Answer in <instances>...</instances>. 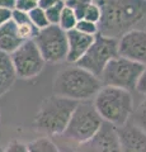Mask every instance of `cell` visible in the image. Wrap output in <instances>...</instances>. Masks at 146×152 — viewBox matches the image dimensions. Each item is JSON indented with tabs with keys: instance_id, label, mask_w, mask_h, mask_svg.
I'll use <instances>...</instances> for the list:
<instances>
[{
	"instance_id": "1",
	"label": "cell",
	"mask_w": 146,
	"mask_h": 152,
	"mask_svg": "<svg viewBox=\"0 0 146 152\" xmlns=\"http://www.w3.org/2000/svg\"><path fill=\"white\" fill-rule=\"evenodd\" d=\"M101 8L99 33L118 39L125 33L146 26V1L144 0H94Z\"/></svg>"
},
{
	"instance_id": "2",
	"label": "cell",
	"mask_w": 146,
	"mask_h": 152,
	"mask_svg": "<svg viewBox=\"0 0 146 152\" xmlns=\"http://www.w3.org/2000/svg\"><path fill=\"white\" fill-rule=\"evenodd\" d=\"M102 86L99 77L78 65L70 64V66L61 69L55 75L52 90L57 96L84 102L95 96Z\"/></svg>"
},
{
	"instance_id": "3",
	"label": "cell",
	"mask_w": 146,
	"mask_h": 152,
	"mask_svg": "<svg viewBox=\"0 0 146 152\" xmlns=\"http://www.w3.org/2000/svg\"><path fill=\"white\" fill-rule=\"evenodd\" d=\"M78 103L79 102L57 96L55 94L52 96L46 98L41 103L34 117V129L46 137L61 136L66 129Z\"/></svg>"
},
{
	"instance_id": "4",
	"label": "cell",
	"mask_w": 146,
	"mask_h": 152,
	"mask_svg": "<svg viewBox=\"0 0 146 152\" xmlns=\"http://www.w3.org/2000/svg\"><path fill=\"white\" fill-rule=\"evenodd\" d=\"M94 107L103 122L121 127L134 115V98L128 90L103 85L94 96Z\"/></svg>"
},
{
	"instance_id": "5",
	"label": "cell",
	"mask_w": 146,
	"mask_h": 152,
	"mask_svg": "<svg viewBox=\"0 0 146 152\" xmlns=\"http://www.w3.org/2000/svg\"><path fill=\"white\" fill-rule=\"evenodd\" d=\"M102 124L103 119L97 112L94 104L90 100L79 102L61 137L79 146L93 138Z\"/></svg>"
},
{
	"instance_id": "6",
	"label": "cell",
	"mask_w": 146,
	"mask_h": 152,
	"mask_svg": "<svg viewBox=\"0 0 146 152\" xmlns=\"http://www.w3.org/2000/svg\"><path fill=\"white\" fill-rule=\"evenodd\" d=\"M118 55V39L113 37H108L104 34H98L94 37L92 46L89 47L87 53L84 55L78 65L80 67L85 69L89 72L101 77L103 70L107 64Z\"/></svg>"
},
{
	"instance_id": "7",
	"label": "cell",
	"mask_w": 146,
	"mask_h": 152,
	"mask_svg": "<svg viewBox=\"0 0 146 152\" xmlns=\"http://www.w3.org/2000/svg\"><path fill=\"white\" fill-rule=\"evenodd\" d=\"M142 69L144 65L134 62L122 56H117L107 64L99 79L103 85L132 91L136 88Z\"/></svg>"
},
{
	"instance_id": "8",
	"label": "cell",
	"mask_w": 146,
	"mask_h": 152,
	"mask_svg": "<svg viewBox=\"0 0 146 152\" xmlns=\"http://www.w3.org/2000/svg\"><path fill=\"white\" fill-rule=\"evenodd\" d=\"M9 57L17 79H34L45 69L46 62L33 39L23 42Z\"/></svg>"
},
{
	"instance_id": "9",
	"label": "cell",
	"mask_w": 146,
	"mask_h": 152,
	"mask_svg": "<svg viewBox=\"0 0 146 152\" xmlns=\"http://www.w3.org/2000/svg\"><path fill=\"white\" fill-rule=\"evenodd\" d=\"M34 43L38 47L45 62L60 64L66 61L67 56V36L59 26L50 24L38 31L34 37Z\"/></svg>"
},
{
	"instance_id": "10",
	"label": "cell",
	"mask_w": 146,
	"mask_h": 152,
	"mask_svg": "<svg viewBox=\"0 0 146 152\" xmlns=\"http://www.w3.org/2000/svg\"><path fill=\"white\" fill-rule=\"evenodd\" d=\"M118 55L146 66V29H132L120 37Z\"/></svg>"
},
{
	"instance_id": "11",
	"label": "cell",
	"mask_w": 146,
	"mask_h": 152,
	"mask_svg": "<svg viewBox=\"0 0 146 152\" xmlns=\"http://www.w3.org/2000/svg\"><path fill=\"white\" fill-rule=\"evenodd\" d=\"M78 152H121L117 127L103 122L93 138L83 145H79Z\"/></svg>"
},
{
	"instance_id": "12",
	"label": "cell",
	"mask_w": 146,
	"mask_h": 152,
	"mask_svg": "<svg viewBox=\"0 0 146 152\" xmlns=\"http://www.w3.org/2000/svg\"><path fill=\"white\" fill-rule=\"evenodd\" d=\"M117 133L121 152H146V133L136 123L117 127Z\"/></svg>"
},
{
	"instance_id": "13",
	"label": "cell",
	"mask_w": 146,
	"mask_h": 152,
	"mask_svg": "<svg viewBox=\"0 0 146 152\" xmlns=\"http://www.w3.org/2000/svg\"><path fill=\"white\" fill-rule=\"evenodd\" d=\"M67 36V56L66 61L69 64H78L80 58L87 53L89 47L92 46L95 36H87L78 32L76 29L66 32Z\"/></svg>"
},
{
	"instance_id": "14",
	"label": "cell",
	"mask_w": 146,
	"mask_h": 152,
	"mask_svg": "<svg viewBox=\"0 0 146 152\" xmlns=\"http://www.w3.org/2000/svg\"><path fill=\"white\" fill-rule=\"evenodd\" d=\"M23 41L19 33H18V28L12 19L4 26L0 27V51L7 55H10L19 47Z\"/></svg>"
},
{
	"instance_id": "15",
	"label": "cell",
	"mask_w": 146,
	"mask_h": 152,
	"mask_svg": "<svg viewBox=\"0 0 146 152\" xmlns=\"http://www.w3.org/2000/svg\"><path fill=\"white\" fill-rule=\"evenodd\" d=\"M17 76L14 74L9 55L0 51V98L13 88Z\"/></svg>"
},
{
	"instance_id": "16",
	"label": "cell",
	"mask_w": 146,
	"mask_h": 152,
	"mask_svg": "<svg viewBox=\"0 0 146 152\" xmlns=\"http://www.w3.org/2000/svg\"><path fill=\"white\" fill-rule=\"evenodd\" d=\"M28 152H61L50 137L42 136L27 143Z\"/></svg>"
},
{
	"instance_id": "17",
	"label": "cell",
	"mask_w": 146,
	"mask_h": 152,
	"mask_svg": "<svg viewBox=\"0 0 146 152\" xmlns=\"http://www.w3.org/2000/svg\"><path fill=\"white\" fill-rule=\"evenodd\" d=\"M78 17L75 12L73 9H70L69 7L65 5L62 12H61V15H60V20H59V27L61 29H64L65 32H69V31H73L75 29V26L78 23Z\"/></svg>"
},
{
	"instance_id": "18",
	"label": "cell",
	"mask_w": 146,
	"mask_h": 152,
	"mask_svg": "<svg viewBox=\"0 0 146 152\" xmlns=\"http://www.w3.org/2000/svg\"><path fill=\"white\" fill-rule=\"evenodd\" d=\"M28 17H29L31 23L38 31L43 29V28H46L47 26H50L48 19H47V15H46V12L43 9H41L40 7H36L34 9H32V10L28 13Z\"/></svg>"
},
{
	"instance_id": "19",
	"label": "cell",
	"mask_w": 146,
	"mask_h": 152,
	"mask_svg": "<svg viewBox=\"0 0 146 152\" xmlns=\"http://www.w3.org/2000/svg\"><path fill=\"white\" fill-rule=\"evenodd\" d=\"M75 29L87 36H97L99 33V27L97 23L87 20V19H79L76 26H75Z\"/></svg>"
},
{
	"instance_id": "20",
	"label": "cell",
	"mask_w": 146,
	"mask_h": 152,
	"mask_svg": "<svg viewBox=\"0 0 146 152\" xmlns=\"http://www.w3.org/2000/svg\"><path fill=\"white\" fill-rule=\"evenodd\" d=\"M94 1V0H65V5L69 7L70 9H73L76 14L78 19H81L83 18V14H84V10L87 9L88 5Z\"/></svg>"
},
{
	"instance_id": "21",
	"label": "cell",
	"mask_w": 146,
	"mask_h": 152,
	"mask_svg": "<svg viewBox=\"0 0 146 152\" xmlns=\"http://www.w3.org/2000/svg\"><path fill=\"white\" fill-rule=\"evenodd\" d=\"M101 17H102V12H101V8L98 7V4L95 3H92L90 5H88L87 9L84 10L83 14V18L81 19H87V20H90L93 23H99L101 20Z\"/></svg>"
},
{
	"instance_id": "22",
	"label": "cell",
	"mask_w": 146,
	"mask_h": 152,
	"mask_svg": "<svg viewBox=\"0 0 146 152\" xmlns=\"http://www.w3.org/2000/svg\"><path fill=\"white\" fill-rule=\"evenodd\" d=\"M135 114V122L141 129L146 133V98L140 103L137 109L134 112Z\"/></svg>"
},
{
	"instance_id": "23",
	"label": "cell",
	"mask_w": 146,
	"mask_h": 152,
	"mask_svg": "<svg viewBox=\"0 0 146 152\" xmlns=\"http://www.w3.org/2000/svg\"><path fill=\"white\" fill-rule=\"evenodd\" d=\"M64 7H65V3H64V1H61V3H59V4H56L55 7H52V8H50V9H47V10H45L50 24L59 26L60 15H61V12H62Z\"/></svg>"
},
{
	"instance_id": "24",
	"label": "cell",
	"mask_w": 146,
	"mask_h": 152,
	"mask_svg": "<svg viewBox=\"0 0 146 152\" xmlns=\"http://www.w3.org/2000/svg\"><path fill=\"white\" fill-rule=\"evenodd\" d=\"M36 7H38V1H37V0H15V7H14V9L29 13L32 9H34Z\"/></svg>"
},
{
	"instance_id": "25",
	"label": "cell",
	"mask_w": 146,
	"mask_h": 152,
	"mask_svg": "<svg viewBox=\"0 0 146 152\" xmlns=\"http://www.w3.org/2000/svg\"><path fill=\"white\" fill-rule=\"evenodd\" d=\"M12 20L15 23V24H26V23H29V17H28V13L26 12H21L17 10V9H13L12 10Z\"/></svg>"
},
{
	"instance_id": "26",
	"label": "cell",
	"mask_w": 146,
	"mask_h": 152,
	"mask_svg": "<svg viewBox=\"0 0 146 152\" xmlns=\"http://www.w3.org/2000/svg\"><path fill=\"white\" fill-rule=\"evenodd\" d=\"M4 152H28V147L27 143H23L21 141H12L7 148H4Z\"/></svg>"
},
{
	"instance_id": "27",
	"label": "cell",
	"mask_w": 146,
	"mask_h": 152,
	"mask_svg": "<svg viewBox=\"0 0 146 152\" xmlns=\"http://www.w3.org/2000/svg\"><path fill=\"white\" fill-rule=\"evenodd\" d=\"M135 90L139 94L146 96V66H144V69L139 76V80H137V84H136Z\"/></svg>"
},
{
	"instance_id": "28",
	"label": "cell",
	"mask_w": 146,
	"mask_h": 152,
	"mask_svg": "<svg viewBox=\"0 0 146 152\" xmlns=\"http://www.w3.org/2000/svg\"><path fill=\"white\" fill-rule=\"evenodd\" d=\"M12 19V10L10 9L0 8V27L4 26Z\"/></svg>"
},
{
	"instance_id": "29",
	"label": "cell",
	"mask_w": 146,
	"mask_h": 152,
	"mask_svg": "<svg viewBox=\"0 0 146 152\" xmlns=\"http://www.w3.org/2000/svg\"><path fill=\"white\" fill-rule=\"evenodd\" d=\"M61 1H64V0H38V7L41 9H43V10H47V9L55 7L56 4H59Z\"/></svg>"
},
{
	"instance_id": "30",
	"label": "cell",
	"mask_w": 146,
	"mask_h": 152,
	"mask_svg": "<svg viewBox=\"0 0 146 152\" xmlns=\"http://www.w3.org/2000/svg\"><path fill=\"white\" fill-rule=\"evenodd\" d=\"M14 7H15V0H0V8L13 10Z\"/></svg>"
},
{
	"instance_id": "31",
	"label": "cell",
	"mask_w": 146,
	"mask_h": 152,
	"mask_svg": "<svg viewBox=\"0 0 146 152\" xmlns=\"http://www.w3.org/2000/svg\"><path fill=\"white\" fill-rule=\"evenodd\" d=\"M61 152H78V151H75V150H64V151H61Z\"/></svg>"
},
{
	"instance_id": "32",
	"label": "cell",
	"mask_w": 146,
	"mask_h": 152,
	"mask_svg": "<svg viewBox=\"0 0 146 152\" xmlns=\"http://www.w3.org/2000/svg\"><path fill=\"white\" fill-rule=\"evenodd\" d=\"M0 152H4V148H3V147H0Z\"/></svg>"
},
{
	"instance_id": "33",
	"label": "cell",
	"mask_w": 146,
	"mask_h": 152,
	"mask_svg": "<svg viewBox=\"0 0 146 152\" xmlns=\"http://www.w3.org/2000/svg\"><path fill=\"white\" fill-rule=\"evenodd\" d=\"M144 1H146V0H144Z\"/></svg>"
},
{
	"instance_id": "34",
	"label": "cell",
	"mask_w": 146,
	"mask_h": 152,
	"mask_svg": "<svg viewBox=\"0 0 146 152\" xmlns=\"http://www.w3.org/2000/svg\"><path fill=\"white\" fill-rule=\"evenodd\" d=\"M37 1H38V0H37Z\"/></svg>"
},
{
	"instance_id": "35",
	"label": "cell",
	"mask_w": 146,
	"mask_h": 152,
	"mask_svg": "<svg viewBox=\"0 0 146 152\" xmlns=\"http://www.w3.org/2000/svg\"><path fill=\"white\" fill-rule=\"evenodd\" d=\"M64 1H65V0H64Z\"/></svg>"
}]
</instances>
